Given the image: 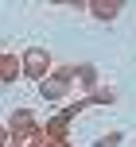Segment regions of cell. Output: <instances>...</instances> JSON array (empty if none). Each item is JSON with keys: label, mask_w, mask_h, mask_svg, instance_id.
Segmentation results:
<instances>
[{"label": "cell", "mask_w": 136, "mask_h": 147, "mask_svg": "<svg viewBox=\"0 0 136 147\" xmlns=\"http://www.w3.org/2000/svg\"><path fill=\"white\" fill-rule=\"evenodd\" d=\"M0 147H4V132H0Z\"/></svg>", "instance_id": "cell-1"}]
</instances>
